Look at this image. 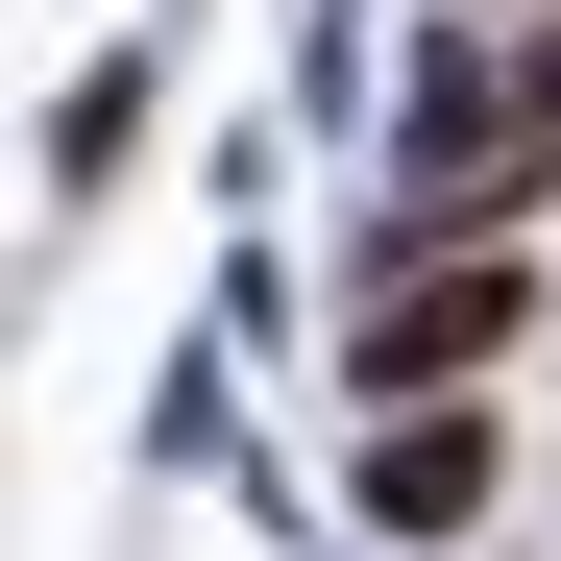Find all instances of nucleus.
Returning a JSON list of instances; mask_svg holds the SVG:
<instances>
[{"instance_id": "nucleus-1", "label": "nucleus", "mask_w": 561, "mask_h": 561, "mask_svg": "<svg viewBox=\"0 0 561 561\" xmlns=\"http://www.w3.org/2000/svg\"><path fill=\"white\" fill-rule=\"evenodd\" d=\"M537 342V268L513 244H439V268H366V318H342V391H489V366Z\"/></svg>"}, {"instance_id": "nucleus-2", "label": "nucleus", "mask_w": 561, "mask_h": 561, "mask_svg": "<svg viewBox=\"0 0 561 561\" xmlns=\"http://www.w3.org/2000/svg\"><path fill=\"white\" fill-rule=\"evenodd\" d=\"M489 391H415V415H366V537H463V513H489Z\"/></svg>"}, {"instance_id": "nucleus-3", "label": "nucleus", "mask_w": 561, "mask_h": 561, "mask_svg": "<svg viewBox=\"0 0 561 561\" xmlns=\"http://www.w3.org/2000/svg\"><path fill=\"white\" fill-rule=\"evenodd\" d=\"M513 99H537V123H561V25H537V49H513Z\"/></svg>"}]
</instances>
